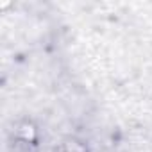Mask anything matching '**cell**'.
<instances>
[{
	"label": "cell",
	"instance_id": "7a4b0ae2",
	"mask_svg": "<svg viewBox=\"0 0 152 152\" xmlns=\"http://www.w3.org/2000/svg\"><path fill=\"white\" fill-rule=\"evenodd\" d=\"M52 152H93V150L84 138L70 134V136H63L52 147Z\"/></svg>",
	"mask_w": 152,
	"mask_h": 152
},
{
	"label": "cell",
	"instance_id": "6da1fadb",
	"mask_svg": "<svg viewBox=\"0 0 152 152\" xmlns=\"http://www.w3.org/2000/svg\"><path fill=\"white\" fill-rule=\"evenodd\" d=\"M41 143V131L32 118H20L9 131V147L13 152H36Z\"/></svg>",
	"mask_w": 152,
	"mask_h": 152
}]
</instances>
